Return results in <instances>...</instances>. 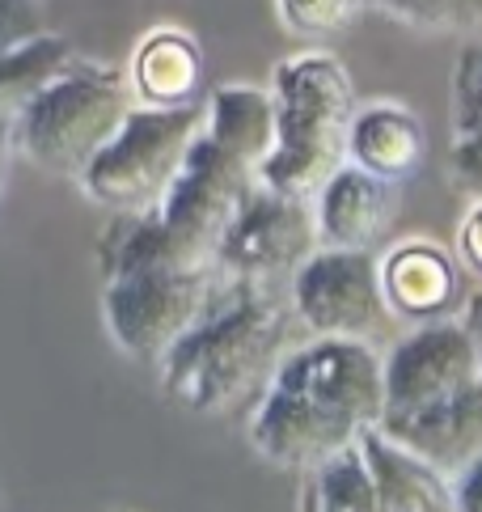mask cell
<instances>
[{"instance_id":"obj_17","label":"cell","mask_w":482,"mask_h":512,"mask_svg":"<svg viewBox=\"0 0 482 512\" xmlns=\"http://www.w3.org/2000/svg\"><path fill=\"white\" fill-rule=\"evenodd\" d=\"M203 136L258 174V166L267 161L271 144H275L271 89H258V85L212 89L208 102H203Z\"/></svg>"},{"instance_id":"obj_27","label":"cell","mask_w":482,"mask_h":512,"mask_svg":"<svg viewBox=\"0 0 482 512\" xmlns=\"http://www.w3.org/2000/svg\"><path fill=\"white\" fill-rule=\"evenodd\" d=\"M461 326H466V335L474 343V360H478V377H482V292H474L466 314H461Z\"/></svg>"},{"instance_id":"obj_8","label":"cell","mask_w":482,"mask_h":512,"mask_svg":"<svg viewBox=\"0 0 482 512\" xmlns=\"http://www.w3.org/2000/svg\"><path fill=\"white\" fill-rule=\"evenodd\" d=\"M288 305L313 339L373 343L394 318L381 292L373 250L318 246L288 276Z\"/></svg>"},{"instance_id":"obj_24","label":"cell","mask_w":482,"mask_h":512,"mask_svg":"<svg viewBox=\"0 0 482 512\" xmlns=\"http://www.w3.org/2000/svg\"><path fill=\"white\" fill-rule=\"evenodd\" d=\"M449 182L457 195L482 199V136H453L449 144Z\"/></svg>"},{"instance_id":"obj_12","label":"cell","mask_w":482,"mask_h":512,"mask_svg":"<svg viewBox=\"0 0 482 512\" xmlns=\"http://www.w3.org/2000/svg\"><path fill=\"white\" fill-rule=\"evenodd\" d=\"M398 187L360 166H343L313 191V221H318V246L373 250L381 233L394 221Z\"/></svg>"},{"instance_id":"obj_14","label":"cell","mask_w":482,"mask_h":512,"mask_svg":"<svg viewBox=\"0 0 482 512\" xmlns=\"http://www.w3.org/2000/svg\"><path fill=\"white\" fill-rule=\"evenodd\" d=\"M423 157H428V127L423 119L398 98H377V102H356V115L347 127V161L368 174L402 187Z\"/></svg>"},{"instance_id":"obj_9","label":"cell","mask_w":482,"mask_h":512,"mask_svg":"<svg viewBox=\"0 0 482 512\" xmlns=\"http://www.w3.org/2000/svg\"><path fill=\"white\" fill-rule=\"evenodd\" d=\"M313 250H318L313 199H296L254 182L246 204L237 208L233 225L220 237L216 276L271 284L275 276H292Z\"/></svg>"},{"instance_id":"obj_22","label":"cell","mask_w":482,"mask_h":512,"mask_svg":"<svg viewBox=\"0 0 482 512\" xmlns=\"http://www.w3.org/2000/svg\"><path fill=\"white\" fill-rule=\"evenodd\" d=\"M453 136H482V43L461 47L457 68H453Z\"/></svg>"},{"instance_id":"obj_13","label":"cell","mask_w":482,"mask_h":512,"mask_svg":"<svg viewBox=\"0 0 482 512\" xmlns=\"http://www.w3.org/2000/svg\"><path fill=\"white\" fill-rule=\"evenodd\" d=\"M381 292L398 322H440L457 301V263L432 237H402L381 259Z\"/></svg>"},{"instance_id":"obj_2","label":"cell","mask_w":482,"mask_h":512,"mask_svg":"<svg viewBox=\"0 0 482 512\" xmlns=\"http://www.w3.org/2000/svg\"><path fill=\"white\" fill-rule=\"evenodd\" d=\"M288 352V309L267 284L225 280L157 360L161 390L191 415H225L267 386Z\"/></svg>"},{"instance_id":"obj_18","label":"cell","mask_w":482,"mask_h":512,"mask_svg":"<svg viewBox=\"0 0 482 512\" xmlns=\"http://www.w3.org/2000/svg\"><path fill=\"white\" fill-rule=\"evenodd\" d=\"M72 60H77L72 43L64 34H51V30L22 43V47L5 51V56H0V119H13L47 81L60 77Z\"/></svg>"},{"instance_id":"obj_21","label":"cell","mask_w":482,"mask_h":512,"mask_svg":"<svg viewBox=\"0 0 482 512\" xmlns=\"http://www.w3.org/2000/svg\"><path fill=\"white\" fill-rule=\"evenodd\" d=\"M364 5L368 0H275L280 22L292 34H301V39H330V34H343L364 13Z\"/></svg>"},{"instance_id":"obj_20","label":"cell","mask_w":482,"mask_h":512,"mask_svg":"<svg viewBox=\"0 0 482 512\" xmlns=\"http://www.w3.org/2000/svg\"><path fill=\"white\" fill-rule=\"evenodd\" d=\"M377 5L423 34H461L482 26V0H377Z\"/></svg>"},{"instance_id":"obj_28","label":"cell","mask_w":482,"mask_h":512,"mask_svg":"<svg viewBox=\"0 0 482 512\" xmlns=\"http://www.w3.org/2000/svg\"><path fill=\"white\" fill-rule=\"evenodd\" d=\"M13 119H0V204H5V182H9V161H13Z\"/></svg>"},{"instance_id":"obj_6","label":"cell","mask_w":482,"mask_h":512,"mask_svg":"<svg viewBox=\"0 0 482 512\" xmlns=\"http://www.w3.org/2000/svg\"><path fill=\"white\" fill-rule=\"evenodd\" d=\"M216 288V267L140 263L102 276V322L123 356L161 360L187 326L203 314Z\"/></svg>"},{"instance_id":"obj_10","label":"cell","mask_w":482,"mask_h":512,"mask_svg":"<svg viewBox=\"0 0 482 512\" xmlns=\"http://www.w3.org/2000/svg\"><path fill=\"white\" fill-rule=\"evenodd\" d=\"M478 360L461 322H423L385 356V415H406L474 386ZM381 415V419H385Z\"/></svg>"},{"instance_id":"obj_26","label":"cell","mask_w":482,"mask_h":512,"mask_svg":"<svg viewBox=\"0 0 482 512\" xmlns=\"http://www.w3.org/2000/svg\"><path fill=\"white\" fill-rule=\"evenodd\" d=\"M453 512H482V457L453 479Z\"/></svg>"},{"instance_id":"obj_3","label":"cell","mask_w":482,"mask_h":512,"mask_svg":"<svg viewBox=\"0 0 482 512\" xmlns=\"http://www.w3.org/2000/svg\"><path fill=\"white\" fill-rule=\"evenodd\" d=\"M271 102L275 144L258 166V182L296 199H313V191L347 161L356 81L330 51H296L275 64Z\"/></svg>"},{"instance_id":"obj_4","label":"cell","mask_w":482,"mask_h":512,"mask_svg":"<svg viewBox=\"0 0 482 512\" xmlns=\"http://www.w3.org/2000/svg\"><path fill=\"white\" fill-rule=\"evenodd\" d=\"M136 106L123 68L72 60L13 115V149L55 178H81Z\"/></svg>"},{"instance_id":"obj_16","label":"cell","mask_w":482,"mask_h":512,"mask_svg":"<svg viewBox=\"0 0 482 512\" xmlns=\"http://www.w3.org/2000/svg\"><path fill=\"white\" fill-rule=\"evenodd\" d=\"M123 72L140 106H187V102H199L203 51L191 30L157 26L136 43L132 64Z\"/></svg>"},{"instance_id":"obj_25","label":"cell","mask_w":482,"mask_h":512,"mask_svg":"<svg viewBox=\"0 0 482 512\" xmlns=\"http://www.w3.org/2000/svg\"><path fill=\"white\" fill-rule=\"evenodd\" d=\"M453 246H457L461 267H470L474 276H482V199H470V208L457 225Z\"/></svg>"},{"instance_id":"obj_1","label":"cell","mask_w":482,"mask_h":512,"mask_svg":"<svg viewBox=\"0 0 482 512\" xmlns=\"http://www.w3.org/2000/svg\"><path fill=\"white\" fill-rule=\"evenodd\" d=\"M385 415V356L360 339L288 347L246 419L250 449L284 470H313L360 445Z\"/></svg>"},{"instance_id":"obj_19","label":"cell","mask_w":482,"mask_h":512,"mask_svg":"<svg viewBox=\"0 0 482 512\" xmlns=\"http://www.w3.org/2000/svg\"><path fill=\"white\" fill-rule=\"evenodd\" d=\"M301 512H381L360 449L335 453L322 466L305 470Z\"/></svg>"},{"instance_id":"obj_23","label":"cell","mask_w":482,"mask_h":512,"mask_svg":"<svg viewBox=\"0 0 482 512\" xmlns=\"http://www.w3.org/2000/svg\"><path fill=\"white\" fill-rule=\"evenodd\" d=\"M47 34V5L43 0H0V56L30 39Z\"/></svg>"},{"instance_id":"obj_7","label":"cell","mask_w":482,"mask_h":512,"mask_svg":"<svg viewBox=\"0 0 482 512\" xmlns=\"http://www.w3.org/2000/svg\"><path fill=\"white\" fill-rule=\"evenodd\" d=\"M254 182H258V174L250 166H241L237 157L216 149V144L199 132L178 178L170 182V191H165L161 204L153 208L182 263L216 267L220 237L233 225L237 208L246 204Z\"/></svg>"},{"instance_id":"obj_5","label":"cell","mask_w":482,"mask_h":512,"mask_svg":"<svg viewBox=\"0 0 482 512\" xmlns=\"http://www.w3.org/2000/svg\"><path fill=\"white\" fill-rule=\"evenodd\" d=\"M203 132V102L132 106L119 132L81 170L77 187L106 212H148L161 204Z\"/></svg>"},{"instance_id":"obj_11","label":"cell","mask_w":482,"mask_h":512,"mask_svg":"<svg viewBox=\"0 0 482 512\" xmlns=\"http://www.w3.org/2000/svg\"><path fill=\"white\" fill-rule=\"evenodd\" d=\"M377 428L394 436L398 445H406L415 457H423L428 466H436L440 474L457 479L470 462L482 457V381L432 402V407L385 415Z\"/></svg>"},{"instance_id":"obj_15","label":"cell","mask_w":482,"mask_h":512,"mask_svg":"<svg viewBox=\"0 0 482 512\" xmlns=\"http://www.w3.org/2000/svg\"><path fill=\"white\" fill-rule=\"evenodd\" d=\"M360 457L381 512H453V479L381 428L360 436Z\"/></svg>"}]
</instances>
